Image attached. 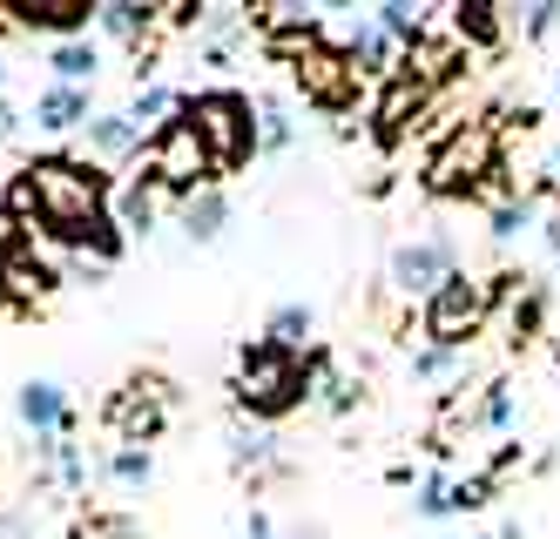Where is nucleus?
Here are the masks:
<instances>
[{"label":"nucleus","instance_id":"dca6fc26","mask_svg":"<svg viewBox=\"0 0 560 539\" xmlns=\"http://www.w3.org/2000/svg\"><path fill=\"white\" fill-rule=\"evenodd\" d=\"M345 55L358 61V74H378V81H392V68H385V61H392V40H385L372 21H358V34L345 40Z\"/></svg>","mask_w":560,"mask_h":539},{"label":"nucleus","instance_id":"9b49d317","mask_svg":"<svg viewBox=\"0 0 560 539\" xmlns=\"http://www.w3.org/2000/svg\"><path fill=\"white\" fill-rule=\"evenodd\" d=\"M21 27H42V34H74L89 27V14H102L95 0H8Z\"/></svg>","mask_w":560,"mask_h":539},{"label":"nucleus","instance_id":"c85d7f7f","mask_svg":"<svg viewBox=\"0 0 560 539\" xmlns=\"http://www.w3.org/2000/svg\"><path fill=\"white\" fill-rule=\"evenodd\" d=\"M176 108H183V102H176L170 89H142V95H136V108H129V121H136V129H142L149 115H176Z\"/></svg>","mask_w":560,"mask_h":539},{"label":"nucleus","instance_id":"5701e85b","mask_svg":"<svg viewBox=\"0 0 560 539\" xmlns=\"http://www.w3.org/2000/svg\"><path fill=\"white\" fill-rule=\"evenodd\" d=\"M102 27H108L115 40H136V34L149 27V8H136V0H108V8H102Z\"/></svg>","mask_w":560,"mask_h":539},{"label":"nucleus","instance_id":"f8f14e48","mask_svg":"<svg viewBox=\"0 0 560 539\" xmlns=\"http://www.w3.org/2000/svg\"><path fill=\"white\" fill-rule=\"evenodd\" d=\"M506 8H493V0H459L453 8V40H466V48H506Z\"/></svg>","mask_w":560,"mask_h":539},{"label":"nucleus","instance_id":"f03ea898","mask_svg":"<svg viewBox=\"0 0 560 539\" xmlns=\"http://www.w3.org/2000/svg\"><path fill=\"white\" fill-rule=\"evenodd\" d=\"M506 176V155H500V121L493 115H466L453 121L446 136H439V149L425 155V196L453 202V196H487L493 183Z\"/></svg>","mask_w":560,"mask_h":539},{"label":"nucleus","instance_id":"4468645a","mask_svg":"<svg viewBox=\"0 0 560 539\" xmlns=\"http://www.w3.org/2000/svg\"><path fill=\"white\" fill-rule=\"evenodd\" d=\"M34 121H42V129H82V121H89V95L82 89H68V81H55V89L42 95V102H34Z\"/></svg>","mask_w":560,"mask_h":539},{"label":"nucleus","instance_id":"9d476101","mask_svg":"<svg viewBox=\"0 0 560 539\" xmlns=\"http://www.w3.org/2000/svg\"><path fill=\"white\" fill-rule=\"evenodd\" d=\"M432 89H439V81H432L419 61H398L392 81H385V95H378V115H372V121H378V142H398V136H406V121L425 115Z\"/></svg>","mask_w":560,"mask_h":539},{"label":"nucleus","instance_id":"6ab92c4d","mask_svg":"<svg viewBox=\"0 0 560 539\" xmlns=\"http://www.w3.org/2000/svg\"><path fill=\"white\" fill-rule=\"evenodd\" d=\"M304 338H311V310H304V304H277V310H270V344L298 351Z\"/></svg>","mask_w":560,"mask_h":539},{"label":"nucleus","instance_id":"412c9836","mask_svg":"<svg viewBox=\"0 0 560 539\" xmlns=\"http://www.w3.org/2000/svg\"><path fill=\"white\" fill-rule=\"evenodd\" d=\"M487 223H493V243H513L520 230H534V196H506Z\"/></svg>","mask_w":560,"mask_h":539},{"label":"nucleus","instance_id":"bb28decb","mask_svg":"<svg viewBox=\"0 0 560 539\" xmlns=\"http://www.w3.org/2000/svg\"><path fill=\"white\" fill-rule=\"evenodd\" d=\"M257 129H264V149H291V115L277 108V102L257 108Z\"/></svg>","mask_w":560,"mask_h":539},{"label":"nucleus","instance_id":"39448f33","mask_svg":"<svg viewBox=\"0 0 560 539\" xmlns=\"http://www.w3.org/2000/svg\"><path fill=\"white\" fill-rule=\"evenodd\" d=\"M183 115L196 121V136H203V149H210V162H217V176L244 169V162L264 149L257 108H250V95H236V89H203V95H189Z\"/></svg>","mask_w":560,"mask_h":539},{"label":"nucleus","instance_id":"7ed1b4c3","mask_svg":"<svg viewBox=\"0 0 560 539\" xmlns=\"http://www.w3.org/2000/svg\"><path fill=\"white\" fill-rule=\"evenodd\" d=\"M325 371V358H298L284 344H250L244 358H236V405L250 411V419H284V411H298L311 398V378Z\"/></svg>","mask_w":560,"mask_h":539},{"label":"nucleus","instance_id":"6e6552de","mask_svg":"<svg viewBox=\"0 0 560 539\" xmlns=\"http://www.w3.org/2000/svg\"><path fill=\"white\" fill-rule=\"evenodd\" d=\"M446 277H459L453 236H419V243H398L392 250V290H406V297H432Z\"/></svg>","mask_w":560,"mask_h":539},{"label":"nucleus","instance_id":"cd10ccee","mask_svg":"<svg viewBox=\"0 0 560 539\" xmlns=\"http://www.w3.org/2000/svg\"><path fill=\"white\" fill-rule=\"evenodd\" d=\"M419 513H425V519H446V513H453V485L439 479V472L419 485Z\"/></svg>","mask_w":560,"mask_h":539},{"label":"nucleus","instance_id":"f257e3e1","mask_svg":"<svg viewBox=\"0 0 560 539\" xmlns=\"http://www.w3.org/2000/svg\"><path fill=\"white\" fill-rule=\"evenodd\" d=\"M8 210L27 223H48L61 243H82L102 216H108V176L89 169V162H68V155H42L14 176Z\"/></svg>","mask_w":560,"mask_h":539},{"label":"nucleus","instance_id":"f3484780","mask_svg":"<svg viewBox=\"0 0 560 539\" xmlns=\"http://www.w3.org/2000/svg\"><path fill=\"white\" fill-rule=\"evenodd\" d=\"M14 405H21V419H27L34 432H55V425H61V391H55L48 378H42V385H21Z\"/></svg>","mask_w":560,"mask_h":539},{"label":"nucleus","instance_id":"a211bd4d","mask_svg":"<svg viewBox=\"0 0 560 539\" xmlns=\"http://www.w3.org/2000/svg\"><path fill=\"white\" fill-rule=\"evenodd\" d=\"M89 142H95L102 155H129V149H136V121H129V115H102V121H89Z\"/></svg>","mask_w":560,"mask_h":539},{"label":"nucleus","instance_id":"2eb2a0df","mask_svg":"<svg viewBox=\"0 0 560 539\" xmlns=\"http://www.w3.org/2000/svg\"><path fill=\"white\" fill-rule=\"evenodd\" d=\"M223 223H230V202H223L217 189L183 196V230H189L196 243H217V236H223Z\"/></svg>","mask_w":560,"mask_h":539},{"label":"nucleus","instance_id":"72a5a7b5","mask_svg":"<svg viewBox=\"0 0 560 539\" xmlns=\"http://www.w3.org/2000/svg\"><path fill=\"white\" fill-rule=\"evenodd\" d=\"M21 236H27V223L8 210V202H0V263H8V257H21Z\"/></svg>","mask_w":560,"mask_h":539},{"label":"nucleus","instance_id":"0eeeda50","mask_svg":"<svg viewBox=\"0 0 560 539\" xmlns=\"http://www.w3.org/2000/svg\"><path fill=\"white\" fill-rule=\"evenodd\" d=\"M291 81L304 89V102H317V108H331V115H345L351 102H358V89H365V74H358V61L345 55V48H331L325 34L311 40V48L291 61Z\"/></svg>","mask_w":560,"mask_h":539},{"label":"nucleus","instance_id":"4be33fe9","mask_svg":"<svg viewBox=\"0 0 560 539\" xmlns=\"http://www.w3.org/2000/svg\"><path fill=\"white\" fill-rule=\"evenodd\" d=\"M55 74L68 81V89H82V81L95 74V48H89V40H61V48H55Z\"/></svg>","mask_w":560,"mask_h":539},{"label":"nucleus","instance_id":"7c9ffc66","mask_svg":"<svg viewBox=\"0 0 560 539\" xmlns=\"http://www.w3.org/2000/svg\"><path fill=\"white\" fill-rule=\"evenodd\" d=\"M149 223H155V202H149V196H142V183H136V189L122 196V230H136V236H142Z\"/></svg>","mask_w":560,"mask_h":539},{"label":"nucleus","instance_id":"aec40b11","mask_svg":"<svg viewBox=\"0 0 560 539\" xmlns=\"http://www.w3.org/2000/svg\"><path fill=\"white\" fill-rule=\"evenodd\" d=\"M540 310H547V290L540 283H520V297H513V344H527L534 330H540Z\"/></svg>","mask_w":560,"mask_h":539},{"label":"nucleus","instance_id":"c9c22d12","mask_svg":"<svg viewBox=\"0 0 560 539\" xmlns=\"http://www.w3.org/2000/svg\"><path fill=\"white\" fill-rule=\"evenodd\" d=\"M547 250L560 257V216H547Z\"/></svg>","mask_w":560,"mask_h":539},{"label":"nucleus","instance_id":"473e14b6","mask_svg":"<svg viewBox=\"0 0 560 539\" xmlns=\"http://www.w3.org/2000/svg\"><path fill=\"white\" fill-rule=\"evenodd\" d=\"M560 27V8H553V0H540V8H527V21H520V34H527V40H547Z\"/></svg>","mask_w":560,"mask_h":539},{"label":"nucleus","instance_id":"423d86ee","mask_svg":"<svg viewBox=\"0 0 560 539\" xmlns=\"http://www.w3.org/2000/svg\"><path fill=\"white\" fill-rule=\"evenodd\" d=\"M149 176H155V189H176V196H196V183L217 176V162H210L203 136H196V121L183 108L155 129V142H149Z\"/></svg>","mask_w":560,"mask_h":539},{"label":"nucleus","instance_id":"a878e982","mask_svg":"<svg viewBox=\"0 0 560 539\" xmlns=\"http://www.w3.org/2000/svg\"><path fill=\"white\" fill-rule=\"evenodd\" d=\"M506 419H513V391H506V385H487V398L472 405V425H487V432H500Z\"/></svg>","mask_w":560,"mask_h":539},{"label":"nucleus","instance_id":"1a4fd4ad","mask_svg":"<svg viewBox=\"0 0 560 539\" xmlns=\"http://www.w3.org/2000/svg\"><path fill=\"white\" fill-rule=\"evenodd\" d=\"M163 419H170V385L163 378H129L108 405V425L122 432V445H149L163 432Z\"/></svg>","mask_w":560,"mask_h":539},{"label":"nucleus","instance_id":"58836bf2","mask_svg":"<svg viewBox=\"0 0 560 539\" xmlns=\"http://www.w3.org/2000/svg\"><path fill=\"white\" fill-rule=\"evenodd\" d=\"M553 183H560V142H553Z\"/></svg>","mask_w":560,"mask_h":539},{"label":"nucleus","instance_id":"20e7f679","mask_svg":"<svg viewBox=\"0 0 560 539\" xmlns=\"http://www.w3.org/2000/svg\"><path fill=\"white\" fill-rule=\"evenodd\" d=\"M513 283H527V277H446L425 297V338L439 344V351H466L479 330H487V317H493V304L506 297Z\"/></svg>","mask_w":560,"mask_h":539},{"label":"nucleus","instance_id":"f704fd0d","mask_svg":"<svg viewBox=\"0 0 560 539\" xmlns=\"http://www.w3.org/2000/svg\"><path fill=\"white\" fill-rule=\"evenodd\" d=\"M244 539H277V532H270V519H264V513H250V526H244Z\"/></svg>","mask_w":560,"mask_h":539},{"label":"nucleus","instance_id":"b1692460","mask_svg":"<svg viewBox=\"0 0 560 539\" xmlns=\"http://www.w3.org/2000/svg\"><path fill=\"white\" fill-rule=\"evenodd\" d=\"M149 445H122V452H115V459H108V479L115 485H149Z\"/></svg>","mask_w":560,"mask_h":539},{"label":"nucleus","instance_id":"e433bc0d","mask_svg":"<svg viewBox=\"0 0 560 539\" xmlns=\"http://www.w3.org/2000/svg\"><path fill=\"white\" fill-rule=\"evenodd\" d=\"M21 21H14V8H8V0H0V34H14Z\"/></svg>","mask_w":560,"mask_h":539},{"label":"nucleus","instance_id":"ddd939ff","mask_svg":"<svg viewBox=\"0 0 560 539\" xmlns=\"http://www.w3.org/2000/svg\"><path fill=\"white\" fill-rule=\"evenodd\" d=\"M48 290H55V270L42 263V257H8V263H0V297H8V304H42L48 297Z\"/></svg>","mask_w":560,"mask_h":539},{"label":"nucleus","instance_id":"c756f323","mask_svg":"<svg viewBox=\"0 0 560 539\" xmlns=\"http://www.w3.org/2000/svg\"><path fill=\"white\" fill-rule=\"evenodd\" d=\"M230 445H236V466H264V459H270V438H264V432H244V425H236Z\"/></svg>","mask_w":560,"mask_h":539},{"label":"nucleus","instance_id":"393cba45","mask_svg":"<svg viewBox=\"0 0 560 539\" xmlns=\"http://www.w3.org/2000/svg\"><path fill=\"white\" fill-rule=\"evenodd\" d=\"M74 539H136V519H122V513H82V519H74Z\"/></svg>","mask_w":560,"mask_h":539},{"label":"nucleus","instance_id":"ea45409f","mask_svg":"<svg viewBox=\"0 0 560 539\" xmlns=\"http://www.w3.org/2000/svg\"><path fill=\"white\" fill-rule=\"evenodd\" d=\"M553 102H560V68H553Z\"/></svg>","mask_w":560,"mask_h":539},{"label":"nucleus","instance_id":"4c0bfd02","mask_svg":"<svg viewBox=\"0 0 560 539\" xmlns=\"http://www.w3.org/2000/svg\"><path fill=\"white\" fill-rule=\"evenodd\" d=\"M0 136H14V108L8 102H0Z\"/></svg>","mask_w":560,"mask_h":539},{"label":"nucleus","instance_id":"2f4dec72","mask_svg":"<svg viewBox=\"0 0 560 539\" xmlns=\"http://www.w3.org/2000/svg\"><path fill=\"white\" fill-rule=\"evenodd\" d=\"M453 364H459V351H439V344H425V351L412 358V378H446Z\"/></svg>","mask_w":560,"mask_h":539}]
</instances>
